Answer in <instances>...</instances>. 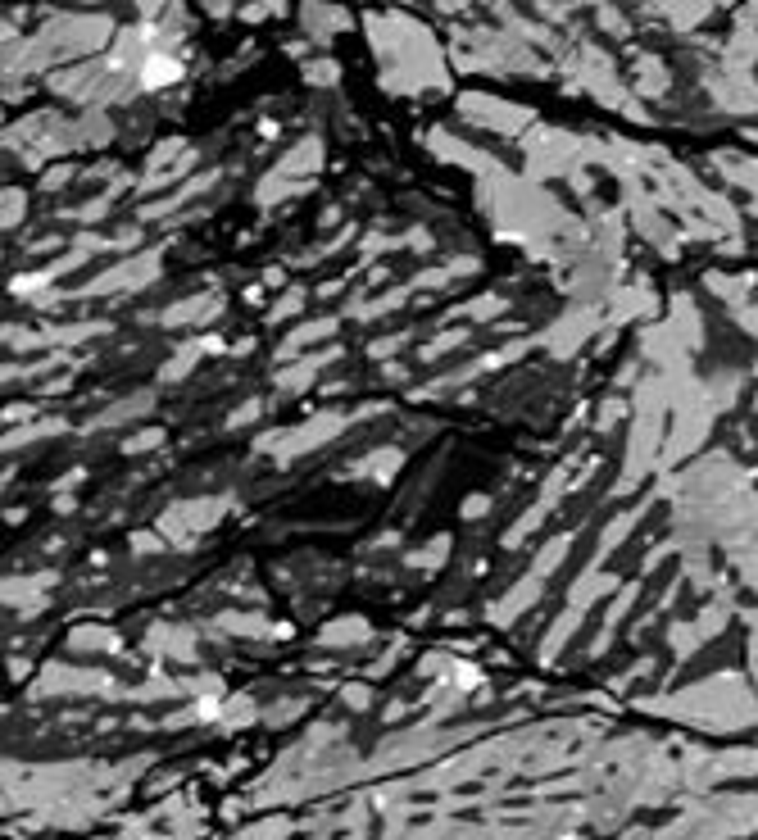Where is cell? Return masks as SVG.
<instances>
[{
  "label": "cell",
  "instance_id": "cell-1",
  "mask_svg": "<svg viewBox=\"0 0 758 840\" xmlns=\"http://www.w3.org/2000/svg\"><path fill=\"white\" fill-rule=\"evenodd\" d=\"M182 78V64L173 60V55H159V50H150V60L141 64V82L146 87H168V82Z\"/></svg>",
  "mask_w": 758,
  "mask_h": 840
}]
</instances>
